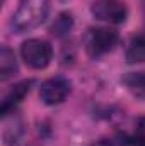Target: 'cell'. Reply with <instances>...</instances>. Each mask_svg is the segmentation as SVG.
Segmentation results:
<instances>
[{
  "label": "cell",
  "mask_w": 145,
  "mask_h": 146,
  "mask_svg": "<svg viewBox=\"0 0 145 146\" xmlns=\"http://www.w3.org/2000/svg\"><path fill=\"white\" fill-rule=\"evenodd\" d=\"M31 85H33V80H22V82L15 83V85L7 92V95H5L3 100H2V115H3V117L9 115L12 110L15 109L17 104H21V102L24 100V97H26V95L29 94V90H31Z\"/></svg>",
  "instance_id": "obj_6"
},
{
  "label": "cell",
  "mask_w": 145,
  "mask_h": 146,
  "mask_svg": "<svg viewBox=\"0 0 145 146\" xmlns=\"http://www.w3.org/2000/svg\"><path fill=\"white\" fill-rule=\"evenodd\" d=\"M132 145L133 146H145V115L137 121L135 133L132 136Z\"/></svg>",
  "instance_id": "obj_11"
},
{
  "label": "cell",
  "mask_w": 145,
  "mask_h": 146,
  "mask_svg": "<svg viewBox=\"0 0 145 146\" xmlns=\"http://www.w3.org/2000/svg\"><path fill=\"white\" fill-rule=\"evenodd\" d=\"M51 56H53V48L44 39L31 37V39L24 41L21 46V58L33 70L46 68L51 61Z\"/></svg>",
  "instance_id": "obj_2"
},
{
  "label": "cell",
  "mask_w": 145,
  "mask_h": 146,
  "mask_svg": "<svg viewBox=\"0 0 145 146\" xmlns=\"http://www.w3.org/2000/svg\"><path fill=\"white\" fill-rule=\"evenodd\" d=\"M125 56H126V61L130 65L144 63L145 61V34L144 33H140V34L132 37V41L128 42Z\"/></svg>",
  "instance_id": "obj_9"
},
{
  "label": "cell",
  "mask_w": 145,
  "mask_h": 146,
  "mask_svg": "<svg viewBox=\"0 0 145 146\" xmlns=\"http://www.w3.org/2000/svg\"><path fill=\"white\" fill-rule=\"evenodd\" d=\"M121 82L133 97L145 100V70L126 73V75H123Z\"/></svg>",
  "instance_id": "obj_7"
},
{
  "label": "cell",
  "mask_w": 145,
  "mask_h": 146,
  "mask_svg": "<svg viewBox=\"0 0 145 146\" xmlns=\"http://www.w3.org/2000/svg\"><path fill=\"white\" fill-rule=\"evenodd\" d=\"M119 41L118 31L111 29V27H96L91 29L89 36H87V53L92 58L103 56L109 51L114 49V46Z\"/></svg>",
  "instance_id": "obj_4"
},
{
  "label": "cell",
  "mask_w": 145,
  "mask_h": 146,
  "mask_svg": "<svg viewBox=\"0 0 145 146\" xmlns=\"http://www.w3.org/2000/svg\"><path fill=\"white\" fill-rule=\"evenodd\" d=\"M17 60L14 51L9 46H2L0 48V80L5 82L9 78H12L17 73Z\"/></svg>",
  "instance_id": "obj_8"
},
{
  "label": "cell",
  "mask_w": 145,
  "mask_h": 146,
  "mask_svg": "<svg viewBox=\"0 0 145 146\" xmlns=\"http://www.w3.org/2000/svg\"><path fill=\"white\" fill-rule=\"evenodd\" d=\"M91 12L97 21L109 24H123L128 17V7L123 0H94Z\"/></svg>",
  "instance_id": "obj_3"
},
{
  "label": "cell",
  "mask_w": 145,
  "mask_h": 146,
  "mask_svg": "<svg viewBox=\"0 0 145 146\" xmlns=\"http://www.w3.org/2000/svg\"><path fill=\"white\" fill-rule=\"evenodd\" d=\"M73 27V17L70 12H62L58 14V17L53 21V24L50 26V33L55 37H63L65 34L70 33Z\"/></svg>",
  "instance_id": "obj_10"
},
{
  "label": "cell",
  "mask_w": 145,
  "mask_h": 146,
  "mask_svg": "<svg viewBox=\"0 0 145 146\" xmlns=\"http://www.w3.org/2000/svg\"><path fill=\"white\" fill-rule=\"evenodd\" d=\"M70 90H72V85L65 76H51L41 83L39 97L46 106H58L65 102Z\"/></svg>",
  "instance_id": "obj_5"
},
{
  "label": "cell",
  "mask_w": 145,
  "mask_h": 146,
  "mask_svg": "<svg viewBox=\"0 0 145 146\" xmlns=\"http://www.w3.org/2000/svg\"><path fill=\"white\" fill-rule=\"evenodd\" d=\"M99 146H121V145H118V143H113V141H103Z\"/></svg>",
  "instance_id": "obj_12"
},
{
  "label": "cell",
  "mask_w": 145,
  "mask_h": 146,
  "mask_svg": "<svg viewBox=\"0 0 145 146\" xmlns=\"http://www.w3.org/2000/svg\"><path fill=\"white\" fill-rule=\"evenodd\" d=\"M50 12V0H21L10 17L9 29L12 34H26L39 27Z\"/></svg>",
  "instance_id": "obj_1"
}]
</instances>
